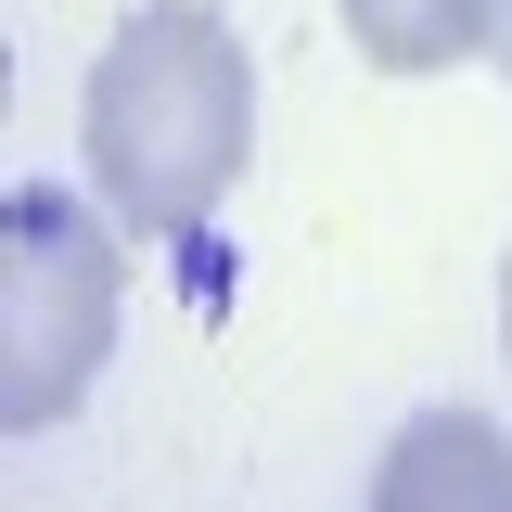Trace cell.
I'll return each mask as SVG.
<instances>
[{
  "label": "cell",
  "instance_id": "obj_5",
  "mask_svg": "<svg viewBox=\"0 0 512 512\" xmlns=\"http://www.w3.org/2000/svg\"><path fill=\"white\" fill-rule=\"evenodd\" d=\"M487 64H500V90H512V0H487Z\"/></svg>",
  "mask_w": 512,
  "mask_h": 512
},
{
  "label": "cell",
  "instance_id": "obj_4",
  "mask_svg": "<svg viewBox=\"0 0 512 512\" xmlns=\"http://www.w3.org/2000/svg\"><path fill=\"white\" fill-rule=\"evenodd\" d=\"M346 39H359L384 77L487 64V0H346Z\"/></svg>",
  "mask_w": 512,
  "mask_h": 512
},
{
  "label": "cell",
  "instance_id": "obj_3",
  "mask_svg": "<svg viewBox=\"0 0 512 512\" xmlns=\"http://www.w3.org/2000/svg\"><path fill=\"white\" fill-rule=\"evenodd\" d=\"M436 500H474V512H512V436L487 410H423V423H397L372 474V512H436Z\"/></svg>",
  "mask_w": 512,
  "mask_h": 512
},
{
  "label": "cell",
  "instance_id": "obj_2",
  "mask_svg": "<svg viewBox=\"0 0 512 512\" xmlns=\"http://www.w3.org/2000/svg\"><path fill=\"white\" fill-rule=\"evenodd\" d=\"M128 320V218L103 192L13 180L0 192V423L52 436L103 384Z\"/></svg>",
  "mask_w": 512,
  "mask_h": 512
},
{
  "label": "cell",
  "instance_id": "obj_6",
  "mask_svg": "<svg viewBox=\"0 0 512 512\" xmlns=\"http://www.w3.org/2000/svg\"><path fill=\"white\" fill-rule=\"evenodd\" d=\"M500 346H512V256H500Z\"/></svg>",
  "mask_w": 512,
  "mask_h": 512
},
{
  "label": "cell",
  "instance_id": "obj_1",
  "mask_svg": "<svg viewBox=\"0 0 512 512\" xmlns=\"http://www.w3.org/2000/svg\"><path fill=\"white\" fill-rule=\"evenodd\" d=\"M77 167L141 244H180L231 205L256 167V52L218 0H141L103 39L77 90Z\"/></svg>",
  "mask_w": 512,
  "mask_h": 512
}]
</instances>
